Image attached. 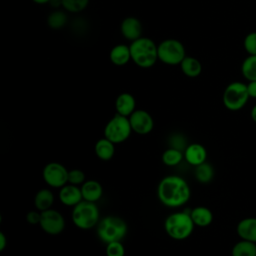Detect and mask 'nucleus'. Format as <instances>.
Listing matches in <instances>:
<instances>
[{
  "mask_svg": "<svg viewBox=\"0 0 256 256\" xmlns=\"http://www.w3.org/2000/svg\"><path fill=\"white\" fill-rule=\"evenodd\" d=\"M125 249L120 241H114L107 243L106 255L107 256H124Z\"/></svg>",
  "mask_w": 256,
  "mask_h": 256,
  "instance_id": "nucleus-30",
  "label": "nucleus"
},
{
  "mask_svg": "<svg viewBox=\"0 0 256 256\" xmlns=\"http://www.w3.org/2000/svg\"><path fill=\"white\" fill-rule=\"evenodd\" d=\"M250 116H251V119L256 123V104L252 107L251 112H250Z\"/></svg>",
  "mask_w": 256,
  "mask_h": 256,
  "instance_id": "nucleus-35",
  "label": "nucleus"
},
{
  "mask_svg": "<svg viewBox=\"0 0 256 256\" xmlns=\"http://www.w3.org/2000/svg\"><path fill=\"white\" fill-rule=\"evenodd\" d=\"M7 245V239L3 232H0V251H3Z\"/></svg>",
  "mask_w": 256,
  "mask_h": 256,
  "instance_id": "nucleus-34",
  "label": "nucleus"
},
{
  "mask_svg": "<svg viewBox=\"0 0 256 256\" xmlns=\"http://www.w3.org/2000/svg\"><path fill=\"white\" fill-rule=\"evenodd\" d=\"M142 30L141 21L134 16H127L121 21L120 33L130 42L142 37Z\"/></svg>",
  "mask_w": 256,
  "mask_h": 256,
  "instance_id": "nucleus-12",
  "label": "nucleus"
},
{
  "mask_svg": "<svg viewBox=\"0 0 256 256\" xmlns=\"http://www.w3.org/2000/svg\"><path fill=\"white\" fill-rule=\"evenodd\" d=\"M179 66L182 73L189 78L198 77L202 72L201 62L193 56H186Z\"/></svg>",
  "mask_w": 256,
  "mask_h": 256,
  "instance_id": "nucleus-19",
  "label": "nucleus"
},
{
  "mask_svg": "<svg viewBox=\"0 0 256 256\" xmlns=\"http://www.w3.org/2000/svg\"><path fill=\"white\" fill-rule=\"evenodd\" d=\"M26 219L30 224H39L41 219V212L39 213L38 211H30L28 212Z\"/></svg>",
  "mask_w": 256,
  "mask_h": 256,
  "instance_id": "nucleus-32",
  "label": "nucleus"
},
{
  "mask_svg": "<svg viewBox=\"0 0 256 256\" xmlns=\"http://www.w3.org/2000/svg\"><path fill=\"white\" fill-rule=\"evenodd\" d=\"M236 231L240 239L256 243V217H247L240 220Z\"/></svg>",
  "mask_w": 256,
  "mask_h": 256,
  "instance_id": "nucleus-13",
  "label": "nucleus"
},
{
  "mask_svg": "<svg viewBox=\"0 0 256 256\" xmlns=\"http://www.w3.org/2000/svg\"><path fill=\"white\" fill-rule=\"evenodd\" d=\"M249 98L247 84L240 81H234L225 87L222 101L228 110L238 111L247 104Z\"/></svg>",
  "mask_w": 256,
  "mask_h": 256,
  "instance_id": "nucleus-5",
  "label": "nucleus"
},
{
  "mask_svg": "<svg viewBox=\"0 0 256 256\" xmlns=\"http://www.w3.org/2000/svg\"><path fill=\"white\" fill-rule=\"evenodd\" d=\"M194 225L190 213L177 212L166 218L164 227L168 236L175 240H183L191 235Z\"/></svg>",
  "mask_w": 256,
  "mask_h": 256,
  "instance_id": "nucleus-3",
  "label": "nucleus"
},
{
  "mask_svg": "<svg viewBox=\"0 0 256 256\" xmlns=\"http://www.w3.org/2000/svg\"><path fill=\"white\" fill-rule=\"evenodd\" d=\"M243 46L248 55H256V31L250 32L245 36Z\"/></svg>",
  "mask_w": 256,
  "mask_h": 256,
  "instance_id": "nucleus-29",
  "label": "nucleus"
},
{
  "mask_svg": "<svg viewBox=\"0 0 256 256\" xmlns=\"http://www.w3.org/2000/svg\"><path fill=\"white\" fill-rule=\"evenodd\" d=\"M195 177L200 183H208L214 177V169L206 161L195 166Z\"/></svg>",
  "mask_w": 256,
  "mask_h": 256,
  "instance_id": "nucleus-25",
  "label": "nucleus"
},
{
  "mask_svg": "<svg viewBox=\"0 0 256 256\" xmlns=\"http://www.w3.org/2000/svg\"><path fill=\"white\" fill-rule=\"evenodd\" d=\"M131 61L143 69L151 68L158 61V45L149 37H140L129 45Z\"/></svg>",
  "mask_w": 256,
  "mask_h": 256,
  "instance_id": "nucleus-2",
  "label": "nucleus"
},
{
  "mask_svg": "<svg viewBox=\"0 0 256 256\" xmlns=\"http://www.w3.org/2000/svg\"><path fill=\"white\" fill-rule=\"evenodd\" d=\"M183 159L182 151L176 148H169L162 154V161L167 166H176Z\"/></svg>",
  "mask_w": 256,
  "mask_h": 256,
  "instance_id": "nucleus-26",
  "label": "nucleus"
},
{
  "mask_svg": "<svg viewBox=\"0 0 256 256\" xmlns=\"http://www.w3.org/2000/svg\"><path fill=\"white\" fill-rule=\"evenodd\" d=\"M190 216L195 225L200 227H206L211 224L213 220V214L210 209L204 206H198L191 210Z\"/></svg>",
  "mask_w": 256,
  "mask_h": 256,
  "instance_id": "nucleus-20",
  "label": "nucleus"
},
{
  "mask_svg": "<svg viewBox=\"0 0 256 256\" xmlns=\"http://www.w3.org/2000/svg\"><path fill=\"white\" fill-rule=\"evenodd\" d=\"M90 0H61V7L71 13H79L85 10Z\"/></svg>",
  "mask_w": 256,
  "mask_h": 256,
  "instance_id": "nucleus-27",
  "label": "nucleus"
},
{
  "mask_svg": "<svg viewBox=\"0 0 256 256\" xmlns=\"http://www.w3.org/2000/svg\"><path fill=\"white\" fill-rule=\"evenodd\" d=\"M81 193L84 200L95 202L101 198L103 189L99 182L95 180H88L83 183L81 187Z\"/></svg>",
  "mask_w": 256,
  "mask_h": 256,
  "instance_id": "nucleus-18",
  "label": "nucleus"
},
{
  "mask_svg": "<svg viewBox=\"0 0 256 256\" xmlns=\"http://www.w3.org/2000/svg\"><path fill=\"white\" fill-rule=\"evenodd\" d=\"M53 202H54V196L52 192L48 189H41L40 191H38L34 199L35 206L37 210H39L40 212L50 209Z\"/></svg>",
  "mask_w": 256,
  "mask_h": 256,
  "instance_id": "nucleus-23",
  "label": "nucleus"
},
{
  "mask_svg": "<svg viewBox=\"0 0 256 256\" xmlns=\"http://www.w3.org/2000/svg\"><path fill=\"white\" fill-rule=\"evenodd\" d=\"M41 228L50 235L61 233L65 227V221L60 212L53 209H48L41 212L40 219Z\"/></svg>",
  "mask_w": 256,
  "mask_h": 256,
  "instance_id": "nucleus-10",
  "label": "nucleus"
},
{
  "mask_svg": "<svg viewBox=\"0 0 256 256\" xmlns=\"http://www.w3.org/2000/svg\"><path fill=\"white\" fill-rule=\"evenodd\" d=\"M184 157L189 164L193 166H197L206 161L207 152L203 145L198 143H193L185 148Z\"/></svg>",
  "mask_w": 256,
  "mask_h": 256,
  "instance_id": "nucleus-17",
  "label": "nucleus"
},
{
  "mask_svg": "<svg viewBox=\"0 0 256 256\" xmlns=\"http://www.w3.org/2000/svg\"><path fill=\"white\" fill-rule=\"evenodd\" d=\"M109 59L115 66H125L131 61L130 47L126 44H117L109 52Z\"/></svg>",
  "mask_w": 256,
  "mask_h": 256,
  "instance_id": "nucleus-15",
  "label": "nucleus"
},
{
  "mask_svg": "<svg viewBox=\"0 0 256 256\" xmlns=\"http://www.w3.org/2000/svg\"><path fill=\"white\" fill-rule=\"evenodd\" d=\"M47 23L52 29H60L67 23V15L63 11L55 10L48 16Z\"/></svg>",
  "mask_w": 256,
  "mask_h": 256,
  "instance_id": "nucleus-28",
  "label": "nucleus"
},
{
  "mask_svg": "<svg viewBox=\"0 0 256 256\" xmlns=\"http://www.w3.org/2000/svg\"><path fill=\"white\" fill-rule=\"evenodd\" d=\"M247 90L250 98H256V81H249L247 83Z\"/></svg>",
  "mask_w": 256,
  "mask_h": 256,
  "instance_id": "nucleus-33",
  "label": "nucleus"
},
{
  "mask_svg": "<svg viewBox=\"0 0 256 256\" xmlns=\"http://www.w3.org/2000/svg\"><path fill=\"white\" fill-rule=\"evenodd\" d=\"M72 220L80 229L93 228L99 220V210L94 202L81 201L74 206L72 212Z\"/></svg>",
  "mask_w": 256,
  "mask_h": 256,
  "instance_id": "nucleus-7",
  "label": "nucleus"
},
{
  "mask_svg": "<svg viewBox=\"0 0 256 256\" xmlns=\"http://www.w3.org/2000/svg\"><path fill=\"white\" fill-rule=\"evenodd\" d=\"M136 101L132 94L128 92L121 93L117 96L115 101V108L118 114L129 117L135 111Z\"/></svg>",
  "mask_w": 256,
  "mask_h": 256,
  "instance_id": "nucleus-16",
  "label": "nucleus"
},
{
  "mask_svg": "<svg viewBox=\"0 0 256 256\" xmlns=\"http://www.w3.org/2000/svg\"><path fill=\"white\" fill-rule=\"evenodd\" d=\"M159 200L168 207H179L190 198V188L187 182L179 176L163 178L157 189Z\"/></svg>",
  "mask_w": 256,
  "mask_h": 256,
  "instance_id": "nucleus-1",
  "label": "nucleus"
},
{
  "mask_svg": "<svg viewBox=\"0 0 256 256\" xmlns=\"http://www.w3.org/2000/svg\"><path fill=\"white\" fill-rule=\"evenodd\" d=\"M186 56L185 46L177 39L167 38L158 44V60L166 65H180Z\"/></svg>",
  "mask_w": 256,
  "mask_h": 256,
  "instance_id": "nucleus-4",
  "label": "nucleus"
},
{
  "mask_svg": "<svg viewBox=\"0 0 256 256\" xmlns=\"http://www.w3.org/2000/svg\"><path fill=\"white\" fill-rule=\"evenodd\" d=\"M130 125L133 131L137 134L145 135L152 131L154 126V121L152 116L145 110H135L129 116Z\"/></svg>",
  "mask_w": 256,
  "mask_h": 256,
  "instance_id": "nucleus-11",
  "label": "nucleus"
},
{
  "mask_svg": "<svg viewBox=\"0 0 256 256\" xmlns=\"http://www.w3.org/2000/svg\"><path fill=\"white\" fill-rule=\"evenodd\" d=\"M114 152H115L114 143L105 137L102 139H99L95 144V153L97 157L100 158L101 160H104V161L110 160L113 157Z\"/></svg>",
  "mask_w": 256,
  "mask_h": 256,
  "instance_id": "nucleus-21",
  "label": "nucleus"
},
{
  "mask_svg": "<svg viewBox=\"0 0 256 256\" xmlns=\"http://www.w3.org/2000/svg\"><path fill=\"white\" fill-rule=\"evenodd\" d=\"M59 199L66 206H75L83 199L81 188L73 184L64 185L59 192Z\"/></svg>",
  "mask_w": 256,
  "mask_h": 256,
  "instance_id": "nucleus-14",
  "label": "nucleus"
},
{
  "mask_svg": "<svg viewBox=\"0 0 256 256\" xmlns=\"http://www.w3.org/2000/svg\"><path fill=\"white\" fill-rule=\"evenodd\" d=\"M85 175L84 173L79 169H72L68 171V182L73 185H78L81 183H84Z\"/></svg>",
  "mask_w": 256,
  "mask_h": 256,
  "instance_id": "nucleus-31",
  "label": "nucleus"
},
{
  "mask_svg": "<svg viewBox=\"0 0 256 256\" xmlns=\"http://www.w3.org/2000/svg\"><path fill=\"white\" fill-rule=\"evenodd\" d=\"M34 3L36 4H40V5H43V4H47V3H50L52 0H32Z\"/></svg>",
  "mask_w": 256,
  "mask_h": 256,
  "instance_id": "nucleus-36",
  "label": "nucleus"
},
{
  "mask_svg": "<svg viewBox=\"0 0 256 256\" xmlns=\"http://www.w3.org/2000/svg\"><path fill=\"white\" fill-rule=\"evenodd\" d=\"M43 178L51 187H63L68 182V171L60 163H48L43 169Z\"/></svg>",
  "mask_w": 256,
  "mask_h": 256,
  "instance_id": "nucleus-9",
  "label": "nucleus"
},
{
  "mask_svg": "<svg viewBox=\"0 0 256 256\" xmlns=\"http://www.w3.org/2000/svg\"><path fill=\"white\" fill-rule=\"evenodd\" d=\"M132 131L129 118L120 114H116L109 122L106 124L104 129L105 138L113 142L114 144H118L124 142Z\"/></svg>",
  "mask_w": 256,
  "mask_h": 256,
  "instance_id": "nucleus-8",
  "label": "nucleus"
},
{
  "mask_svg": "<svg viewBox=\"0 0 256 256\" xmlns=\"http://www.w3.org/2000/svg\"><path fill=\"white\" fill-rule=\"evenodd\" d=\"M126 232V223L121 218L115 216H107L97 225L98 236L105 243L120 241L125 236Z\"/></svg>",
  "mask_w": 256,
  "mask_h": 256,
  "instance_id": "nucleus-6",
  "label": "nucleus"
},
{
  "mask_svg": "<svg viewBox=\"0 0 256 256\" xmlns=\"http://www.w3.org/2000/svg\"><path fill=\"white\" fill-rule=\"evenodd\" d=\"M232 256H256V243L240 240L234 244L231 251Z\"/></svg>",
  "mask_w": 256,
  "mask_h": 256,
  "instance_id": "nucleus-22",
  "label": "nucleus"
},
{
  "mask_svg": "<svg viewBox=\"0 0 256 256\" xmlns=\"http://www.w3.org/2000/svg\"><path fill=\"white\" fill-rule=\"evenodd\" d=\"M242 76L249 81H256V55H248L241 64Z\"/></svg>",
  "mask_w": 256,
  "mask_h": 256,
  "instance_id": "nucleus-24",
  "label": "nucleus"
}]
</instances>
